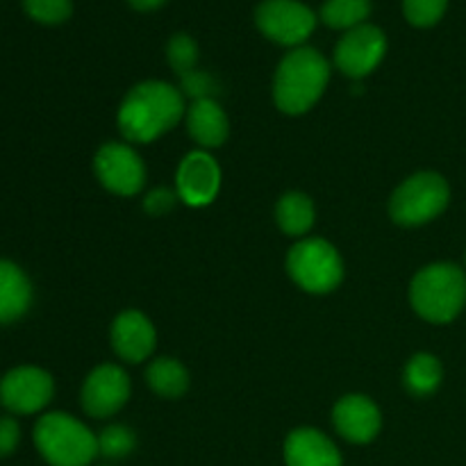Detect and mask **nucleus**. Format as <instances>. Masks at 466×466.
I'll return each instance as SVG.
<instances>
[{
    "label": "nucleus",
    "instance_id": "19",
    "mask_svg": "<svg viewBox=\"0 0 466 466\" xmlns=\"http://www.w3.org/2000/svg\"><path fill=\"white\" fill-rule=\"evenodd\" d=\"M148 387L162 399H180L189 390V371L173 358H157L146 371Z\"/></svg>",
    "mask_w": 466,
    "mask_h": 466
},
{
    "label": "nucleus",
    "instance_id": "17",
    "mask_svg": "<svg viewBox=\"0 0 466 466\" xmlns=\"http://www.w3.org/2000/svg\"><path fill=\"white\" fill-rule=\"evenodd\" d=\"M32 287L25 273L12 262L0 259V323H12L27 312Z\"/></svg>",
    "mask_w": 466,
    "mask_h": 466
},
{
    "label": "nucleus",
    "instance_id": "12",
    "mask_svg": "<svg viewBox=\"0 0 466 466\" xmlns=\"http://www.w3.org/2000/svg\"><path fill=\"white\" fill-rule=\"evenodd\" d=\"M177 198L189 208H205L221 189V168L205 150H194L180 162L176 173Z\"/></svg>",
    "mask_w": 466,
    "mask_h": 466
},
{
    "label": "nucleus",
    "instance_id": "24",
    "mask_svg": "<svg viewBox=\"0 0 466 466\" xmlns=\"http://www.w3.org/2000/svg\"><path fill=\"white\" fill-rule=\"evenodd\" d=\"M449 0H403V14L414 27H431L441 21Z\"/></svg>",
    "mask_w": 466,
    "mask_h": 466
},
{
    "label": "nucleus",
    "instance_id": "8",
    "mask_svg": "<svg viewBox=\"0 0 466 466\" xmlns=\"http://www.w3.org/2000/svg\"><path fill=\"white\" fill-rule=\"evenodd\" d=\"M94 171L100 185L116 196L139 194L146 182V168L135 148L127 144L100 146L94 157Z\"/></svg>",
    "mask_w": 466,
    "mask_h": 466
},
{
    "label": "nucleus",
    "instance_id": "9",
    "mask_svg": "<svg viewBox=\"0 0 466 466\" xmlns=\"http://www.w3.org/2000/svg\"><path fill=\"white\" fill-rule=\"evenodd\" d=\"M387 36L380 27L364 25L344 32L335 48V64L344 76L364 77L385 59Z\"/></svg>",
    "mask_w": 466,
    "mask_h": 466
},
{
    "label": "nucleus",
    "instance_id": "21",
    "mask_svg": "<svg viewBox=\"0 0 466 466\" xmlns=\"http://www.w3.org/2000/svg\"><path fill=\"white\" fill-rule=\"evenodd\" d=\"M371 14V0H326L321 7V21L335 30H353L364 25Z\"/></svg>",
    "mask_w": 466,
    "mask_h": 466
},
{
    "label": "nucleus",
    "instance_id": "15",
    "mask_svg": "<svg viewBox=\"0 0 466 466\" xmlns=\"http://www.w3.org/2000/svg\"><path fill=\"white\" fill-rule=\"evenodd\" d=\"M287 466H341V453L317 428H299L285 441Z\"/></svg>",
    "mask_w": 466,
    "mask_h": 466
},
{
    "label": "nucleus",
    "instance_id": "18",
    "mask_svg": "<svg viewBox=\"0 0 466 466\" xmlns=\"http://www.w3.org/2000/svg\"><path fill=\"white\" fill-rule=\"evenodd\" d=\"M314 203L300 191H289L276 205V221L280 230L289 237H303L314 226Z\"/></svg>",
    "mask_w": 466,
    "mask_h": 466
},
{
    "label": "nucleus",
    "instance_id": "13",
    "mask_svg": "<svg viewBox=\"0 0 466 466\" xmlns=\"http://www.w3.org/2000/svg\"><path fill=\"white\" fill-rule=\"evenodd\" d=\"M332 423L337 432L350 444H369L380 432L382 414L369 396L349 394L337 400L332 410Z\"/></svg>",
    "mask_w": 466,
    "mask_h": 466
},
{
    "label": "nucleus",
    "instance_id": "6",
    "mask_svg": "<svg viewBox=\"0 0 466 466\" xmlns=\"http://www.w3.org/2000/svg\"><path fill=\"white\" fill-rule=\"evenodd\" d=\"M287 271L300 289L328 294L344 280V262L335 246L319 237L299 241L287 255Z\"/></svg>",
    "mask_w": 466,
    "mask_h": 466
},
{
    "label": "nucleus",
    "instance_id": "5",
    "mask_svg": "<svg viewBox=\"0 0 466 466\" xmlns=\"http://www.w3.org/2000/svg\"><path fill=\"white\" fill-rule=\"evenodd\" d=\"M449 200L451 187L444 176L432 171L414 173L391 194L390 217L399 226L417 228L440 217L449 208Z\"/></svg>",
    "mask_w": 466,
    "mask_h": 466
},
{
    "label": "nucleus",
    "instance_id": "4",
    "mask_svg": "<svg viewBox=\"0 0 466 466\" xmlns=\"http://www.w3.org/2000/svg\"><path fill=\"white\" fill-rule=\"evenodd\" d=\"M35 444L50 466H89L100 455L98 437L64 412H50L36 421Z\"/></svg>",
    "mask_w": 466,
    "mask_h": 466
},
{
    "label": "nucleus",
    "instance_id": "3",
    "mask_svg": "<svg viewBox=\"0 0 466 466\" xmlns=\"http://www.w3.org/2000/svg\"><path fill=\"white\" fill-rule=\"evenodd\" d=\"M410 303L426 321L451 323L466 305V273L451 262L423 267L412 278Z\"/></svg>",
    "mask_w": 466,
    "mask_h": 466
},
{
    "label": "nucleus",
    "instance_id": "25",
    "mask_svg": "<svg viewBox=\"0 0 466 466\" xmlns=\"http://www.w3.org/2000/svg\"><path fill=\"white\" fill-rule=\"evenodd\" d=\"M27 16L46 25H57L64 23L73 12L71 0H23Z\"/></svg>",
    "mask_w": 466,
    "mask_h": 466
},
{
    "label": "nucleus",
    "instance_id": "28",
    "mask_svg": "<svg viewBox=\"0 0 466 466\" xmlns=\"http://www.w3.org/2000/svg\"><path fill=\"white\" fill-rule=\"evenodd\" d=\"M127 3H130L137 12H153V9L162 7L167 0H127Z\"/></svg>",
    "mask_w": 466,
    "mask_h": 466
},
{
    "label": "nucleus",
    "instance_id": "23",
    "mask_svg": "<svg viewBox=\"0 0 466 466\" xmlns=\"http://www.w3.org/2000/svg\"><path fill=\"white\" fill-rule=\"evenodd\" d=\"M167 57L173 71L180 77H185L194 73L196 59H198V46H196V41L189 35H182L180 32V35H173L168 39Z\"/></svg>",
    "mask_w": 466,
    "mask_h": 466
},
{
    "label": "nucleus",
    "instance_id": "14",
    "mask_svg": "<svg viewBox=\"0 0 466 466\" xmlns=\"http://www.w3.org/2000/svg\"><path fill=\"white\" fill-rule=\"evenodd\" d=\"M112 349L121 360L130 364H139L153 355L157 344V332L150 319L137 309H126L112 323Z\"/></svg>",
    "mask_w": 466,
    "mask_h": 466
},
{
    "label": "nucleus",
    "instance_id": "11",
    "mask_svg": "<svg viewBox=\"0 0 466 466\" xmlns=\"http://www.w3.org/2000/svg\"><path fill=\"white\" fill-rule=\"evenodd\" d=\"M53 378L36 367H18L0 380V403L14 414H35L53 399Z\"/></svg>",
    "mask_w": 466,
    "mask_h": 466
},
{
    "label": "nucleus",
    "instance_id": "2",
    "mask_svg": "<svg viewBox=\"0 0 466 466\" xmlns=\"http://www.w3.org/2000/svg\"><path fill=\"white\" fill-rule=\"evenodd\" d=\"M330 80V64L319 50L299 46L282 57L273 80V100L278 109L299 116L312 109Z\"/></svg>",
    "mask_w": 466,
    "mask_h": 466
},
{
    "label": "nucleus",
    "instance_id": "10",
    "mask_svg": "<svg viewBox=\"0 0 466 466\" xmlns=\"http://www.w3.org/2000/svg\"><path fill=\"white\" fill-rule=\"evenodd\" d=\"M80 399L89 417H114L130 399V378L116 364H100L86 376Z\"/></svg>",
    "mask_w": 466,
    "mask_h": 466
},
{
    "label": "nucleus",
    "instance_id": "1",
    "mask_svg": "<svg viewBox=\"0 0 466 466\" xmlns=\"http://www.w3.org/2000/svg\"><path fill=\"white\" fill-rule=\"evenodd\" d=\"M185 112L180 89L159 80L141 82L127 91L118 107V130L132 144H148L176 127Z\"/></svg>",
    "mask_w": 466,
    "mask_h": 466
},
{
    "label": "nucleus",
    "instance_id": "16",
    "mask_svg": "<svg viewBox=\"0 0 466 466\" xmlns=\"http://www.w3.org/2000/svg\"><path fill=\"white\" fill-rule=\"evenodd\" d=\"M187 127L191 139L203 148H218L230 135V121L221 105L212 98H196L187 107Z\"/></svg>",
    "mask_w": 466,
    "mask_h": 466
},
{
    "label": "nucleus",
    "instance_id": "26",
    "mask_svg": "<svg viewBox=\"0 0 466 466\" xmlns=\"http://www.w3.org/2000/svg\"><path fill=\"white\" fill-rule=\"evenodd\" d=\"M176 200H177V194H173V191L155 189L144 198V209L150 214V217H164V214L171 212Z\"/></svg>",
    "mask_w": 466,
    "mask_h": 466
},
{
    "label": "nucleus",
    "instance_id": "7",
    "mask_svg": "<svg viewBox=\"0 0 466 466\" xmlns=\"http://www.w3.org/2000/svg\"><path fill=\"white\" fill-rule=\"evenodd\" d=\"M255 23L267 39L299 48L317 27V14L299 0H264L255 9Z\"/></svg>",
    "mask_w": 466,
    "mask_h": 466
},
{
    "label": "nucleus",
    "instance_id": "20",
    "mask_svg": "<svg viewBox=\"0 0 466 466\" xmlns=\"http://www.w3.org/2000/svg\"><path fill=\"white\" fill-rule=\"evenodd\" d=\"M441 378H444V371H441L440 360L431 353H417L403 371L405 387L417 399L435 394L441 385Z\"/></svg>",
    "mask_w": 466,
    "mask_h": 466
},
{
    "label": "nucleus",
    "instance_id": "22",
    "mask_svg": "<svg viewBox=\"0 0 466 466\" xmlns=\"http://www.w3.org/2000/svg\"><path fill=\"white\" fill-rule=\"evenodd\" d=\"M137 437L126 426H109L98 435V453L109 460H121L135 451Z\"/></svg>",
    "mask_w": 466,
    "mask_h": 466
},
{
    "label": "nucleus",
    "instance_id": "27",
    "mask_svg": "<svg viewBox=\"0 0 466 466\" xmlns=\"http://www.w3.org/2000/svg\"><path fill=\"white\" fill-rule=\"evenodd\" d=\"M18 440H21V428L14 419H0V458H7L16 451Z\"/></svg>",
    "mask_w": 466,
    "mask_h": 466
},
{
    "label": "nucleus",
    "instance_id": "29",
    "mask_svg": "<svg viewBox=\"0 0 466 466\" xmlns=\"http://www.w3.org/2000/svg\"><path fill=\"white\" fill-rule=\"evenodd\" d=\"M464 262H466V255H464Z\"/></svg>",
    "mask_w": 466,
    "mask_h": 466
}]
</instances>
